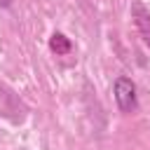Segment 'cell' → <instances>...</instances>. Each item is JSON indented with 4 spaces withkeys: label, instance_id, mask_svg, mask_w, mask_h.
Here are the masks:
<instances>
[{
    "label": "cell",
    "instance_id": "3957f363",
    "mask_svg": "<svg viewBox=\"0 0 150 150\" xmlns=\"http://www.w3.org/2000/svg\"><path fill=\"white\" fill-rule=\"evenodd\" d=\"M49 47H52V52H56V54H68V52H70V40H68L63 33H54L52 40H49Z\"/></svg>",
    "mask_w": 150,
    "mask_h": 150
},
{
    "label": "cell",
    "instance_id": "7a4b0ae2",
    "mask_svg": "<svg viewBox=\"0 0 150 150\" xmlns=\"http://www.w3.org/2000/svg\"><path fill=\"white\" fill-rule=\"evenodd\" d=\"M131 19H134L136 30L141 33L143 42L150 47V9H148L141 0H134V2H131Z\"/></svg>",
    "mask_w": 150,
    "mask_h": 150
},
{
    "label": "cell",
    "instance_id": "277c9868",
    "mask_svg": "<svg viewBox=\"0 0 150 150\" xmlns=\"http://www.w3.org/2000/svg\"><path fill=\"white\" fill-rule=\"evenodd\" d=\"M12 5V0H0V7H9Z\"/></svg>",
    "mask_w": 150,
    "mask_h": 150
},
{
    "label": "cell",
    "instance_id": "6da1fadb",
    "mask_svg": "<svg viewBox=\"0 0 150 150\" xmlns=\"http://www.w3.org/2000/svg\"><path fill=\"white\" fill-rule=\"evenodd\" d=\"M112 91H115V101L122 112H131L136 108V87L129 77H117Z\"/></svg>",
    "mask_w": 150,
    "mask_h": 150
}]
</instances>
